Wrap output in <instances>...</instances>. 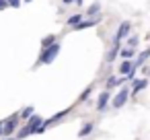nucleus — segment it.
Listing matches in <instances>:
<instances>
[{
	"label": "nucleus",
	"mask_w": 150,
	"mask_h": 140,
	"mask_svg": "<svg viewBox=\"0 0 150 140\" xmlns=\"http://www.w3.org/2000/svg\"><path fill=\"white\" fill-rule=\"evenodd\" d=\"M127 97H129V91H127V89H119V93L113 97V107H121V105H125Z\"/></svg>",
	"instance_id": "obj_2"
},
{
	"label": "nucleus",
	"mask_w": 150,
	"mask_h": 140,
	"mask_svg": "<svg viewBox=\"0 0 150 140\" xmlns=\"http://www.w3.org/2000/svg\"><path fill=\"white\" fill-rule=\"evenodd\" d=\"M17 124H19V117H11L8 122H4V124H2V136L13 134V132H15V128H17Z\"/></svg>",
	"instance_id": "obj_4"
},
{
	"label": "nucleus",
	"mask_w": 150,
	"mask_h": 140,
	"mask_svg": "<svg viewBox=\"0 0 150 140\" xmlns=\"http://www.w3.org/2000/svg\"><path fill=\"white\" fill-rule=\"evenodd\" d=\"M91 130H93V124H86V126L80 130V134H78V136H82V138H84V136H88V134H91Z\"/></svg>",
	"instance_id": "obj_17"
},
{
	"label": "nucleus",
	"mask_w": 150,
	"mask_h": 140,
	"mask_svg": "<svg viewBox=\"0 0 150 140\" xmlns=\"http://www.w3.org/2000/svg\"><path fill=\"white\" fill-rule=\"evenodd\" d=\"M134 54H136V52H134V48H123V50H119V56H121L123 60H132V58H134Z\"/></svg>",
	"instance_id": "obj_7"
},
{
	"label": "nucleus",
	"mask_w": 150,
	"mask_h": 140,
	"mask_svg": "<svg viewBox=\"0 0 150 140\" xmlns=\"http://www.w3.org/2000/svg\"><path fill=\"white\" fill-rule=\"evenodd\" d=\"M117 54H119V41H117V43H115V48L107 54V60H109V62H113V60L117 58Z\"/></svg>",
	"instance_id": "obj_12"
},
{
	"label": "nucleus",
	"mask_w": 150,
	"mask_h": 140,
	"mask_svg": "<svg viewBox=\"0 0 150 140\" xmlns=\"http://www.w3.org/2000/svg\"><path fill=\"white\" fill-rule=\"evenodd\" d=\"M136 45H138V37L134 35V37H129V39H127V48H136Z\"/></svg>",
	"instance_id": "obj_20"
},
{
	"label": "nucleus",
	"mask_w": 150,
	"mask_h": 140,
	"mask_svg": "<svg viewBox=\"0 0 150 140\" xmlns=\"http://www.w3.org/2000/svg\"><path fill=\"white\" fill-rule=\"evenodd\" d=\"M129 23L127 21H123L121 25H119V29H117V35H115V39H113V43H117V41H121L123 37H127V33H129Z\"/></svg>",
	"instance_id": "obj_3"
},
{
	"label": "nucleus",
	"mask_w": 150,
	"mask_h": 140,
	"mask_svg": "<svg viewBox=\"0 0 150 140\" xmlns=\"http://www.w3.org/2000/svg\"><path fill=\"white\" fill-rule=\"evenodd\" d=\"M99 11H101V4H99V2H95L93 6H88V9H86V17H95Z\"/></svg>",
	"instance_id": "obj_10"
},
{
	"label": "nucleus",
	"mask_w": 150,
	"mask_h": 140,
	"mask_svg": "<svg viewBox=\"0 0 150 140\" xmlns=\"http://www.w3.org/2000/svg\"><path fill=\"white\" fill-rule=\"evenodd\" d=\"M0 136H2V122H0Z\"/></svg>",
	"instance_id": "obj_24"
},
{
	"label": "nucleus",
	"mask_w": 150,
	"mask_h": 140,
	"mask_svg": "<svg viewBox=\"0 0 150 140\" xmlns=\"http://www.w3.org/2000/svg\"><path fill=\"white\" fill-rule=\"evenodd\" d=\"M107 103H109V93H101V97H99V103H97V107L103 111L105 107H107Z\"/></svg>",
	"instance_id": "obj_9"
},
{
	"label": "nucleus",
	"mask_w": 150,
	"mask_h": 140,
	"mask_svg": "<svg viewBox=\"0 0 150 140\" xmlns=\"http://www.w3.org/2000/svg\"><path fill=\"white\" fill-rule=\"evenodd\" d=\"M80 21H82V15H72V17L68 19V25H70V27H74V25H78Z\"/></svg>",
	"instance_id": "obj_14"
},
{
	"label": "nucleus",
	"mask_w": 150,
	"mask_h": 140,
	"mask_svg": "<svg viewBox=\"0 0 150 140\" xmlns=\"http://www.w3.org/2000/svg\"><path fill=\"white\" fill-rule=\"evenodd\" d=\"M41 124H43V119H41L39 115H33V117H31V122H29L31 134H35V132H37V128H41Z\"/></svg>",
	"instance_id": "obj_6"
},
{
	"label": "nucleus",
	"mask_w": 150,
	"mask_h": 140,
	"mask_svg": "<svg viewBox=\"0 0 150 140\" xmlns=\"http://www.w3.org/2000/svg\"><path fill=\"white\" fill-rule=\"evenodd\" d=\"M25 2H31V0H25Z\"/></svg>",
	"instance_id": "obj_26"
},
{
	"label": "nucleus",
	"mask_w": 150,
	"mask_h": 140,
	"mask_svg": "<svg viewBox=\"0 0 150 140\" xmlns=\"http://www.w3.org/2000/svg\"><path fill=\"white\" fill-rule=\"evenodd\" d=\"M6 4H8V6H15V9H19L21 0H6Z\"/></svg>",
	"instance_id": "obj_21"
},
{
	"label": "nucleus",
	"mask_w": 150,
	"mask_h": 140,
	"mask_svg": "<svg viewBox=\"0 0 150 140\" xmlns=\"http://www.w3.org/2000/svg\"><path fill=\"white\" fill-rule=\"evenodd\" d=\"M58 52H60V45H58V43H52V45L43 48V52H41V56H39V64H52V62L56 60Z\"/></svg>",
	"instance_id": "obj_1"
},
{
	"label": "nucleus",
	"mask_w": 150,
	"mask_h": 140,
	"mask_svg": "<svg viewBox=\"0 0 150 140\" xmlns=\"http://www.w3.org/2000/svg\"><path fill=\"white\" fill-rule=\"evenodd\" d=\"M52 43H56V37H54V35H47V37L41 41V45H43V48H47V45H52Z\"/></svg>",
	"instance_id": "obj_16"
},
{
	"label": "nucleus",
	"mask_w": 150,
	"mask_h": 140,
	"mask_svg": "<svg viewBox=\"0 0 150 140\" xmlns=\"http://www.w3.org/2000/svg\"><path fill=\"white\" fill-rule=\"evenodd\" d=\"M132 70H136V68H134V62H129V60H125V62L119 66V72H121V74H127V72H132Z\"/></svg>",
	"instance_id": "obj_8"
},
{
	"label": "nucleus",
	"mask_w": 150,
	"mask_h": 140,
	"mask_svg": "<svg viewBox=\"0 0 150 140\" xmlns=\"http://www.w3.org/2000/svg\"><path fill=\"white\" fill-rule=\"evenodd\" d=\"M123 80H117L115 76H111L109 80H107V89H113V87H117V85H121Z\"/></svg>",
	"instance_id": "obj_15"
},
{
	"label": "nucleus",
	"mask_w": 150,
	"mask_h": 140,
	"mask_svg": "<svg viewBox=\"0 0 150 140\" xmlns=\"http://www.w3.org/2000/svg\"><path fill=\"white\" fill-rule=\"evenodd\" d=\"M31 113H33V107H27V109H25V111L21 113V117H29Z\"/></svg>",
	"instance_id": "obj_22"
},
{
	"label": "nucleus",
	"mask_w": 150,
	"mask_h": 140,
	"mask_svg": "<svg viewBox=\"0 0 150 140\" xmlns=\"http://www.w3.org/2000/svg\"><path fill=\"white\" fill-rule=\"evenodd\" d=\"M146 85H148V82H146V78H140V80H134V85H132V87H134V93H138V91H142V89H144Z\"/></svg>",
	"instance_id": "obj_11"
},
{
	"label": "nucleus",
	"mask_w": 150,
	"mask_h": 140,
	"mask_svg": "<svg viewBox=\"0 0 150 140\" xmlns=\"http://www.w3.org/2000/svg\"><path fill=\"white\" fill-rule=\"evenodd\" d=\"M8 4H6V0H0V11H4Z\"/></svg>",
	"instance_id": "obj_23"
},
{
	"label": "nucleus",
	"mask_w": 150,
	"mask_h": 140,
	"mask_svg": "<svg viewBox=\"0 0 150 140\" xmlns=\"http://www.w3.org/2000/svg\"><path fill=\"white\" fill-rule=\"evenodd\" d=\"M4 140H13V138H4Z\"/></svg>",
	"instance_id": "obj_25"
},
{
	"label": "nucleus",
	"mask_w": 150,
	"mask_h": 140,
	"mask_svg": "<svg viewBox=\"0 0 150 140\" xmlns=\"http://www.w3.org/2000/svg\"><path fill=\"white\" fill-rule=\"evenodd\" d=\"M99 21H101V17H97V19H91V21H80L78 25H74V29H88V27L97 25Z\"/></svg>",
	"instance_id": "obj_5"
},
{
	"label": "nucleus",
	"mask_w": 150,
	"mask_h": 140,
	"mask_svg": "<svg viewBox=\"0 0 150 140\" xmlns=\"http://www.w3.org/2000/svg\"><path fill=\"white\" fill-rule=\"evenodd\" d=\"M148 52H150V50H144V52H142V54L138 56V60H136V64H134V68H138L140 64H144V62H146V58H148Z\"/></svg>",
	"instance_id": "obj_13"
},
{
	"label": "nucleus",
	"mask_w": 150,
	"mask_h": 140,
	"mask_svg": "<svg viewBox=\"0 0 150 140\" xmlns=\"http://www.w3.org/2000/svg\"><path fill=\"white\" fill-rule=\"evenodd\" d=\"M29 134H31V128H29V126H25V128H23V130L17 134V138H27Z\"/></svg>",
	"instance_id": "obj_18"
},
{
	"label": "nucleus",
	"mask_w": 150,
	"mask_h": 140,
	"mask_svg": "<svg viewBox=\"0 0 150 140\" xmlns=\"http://www.w3.org/2000/svg\"><path fill=\"white\" fill-rule=\"evenodd\" d=\"M62 2H64L66 6H68V4H78V6H82V4H84L82 0H62Z\"/></svg>",
	"instance_id": "obj_19"
}]
</instances>
